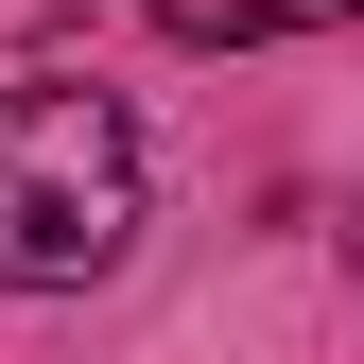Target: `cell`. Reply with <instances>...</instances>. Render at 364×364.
I'll return each instance as SVG.
<instances>
[{
    "label": "cell",
    "mask_w": 364,
    "mask_h": 364,
    "mask_svg": "<svg viewBox=\"0 0 364 364\" xmlns=\"http://www.w3.org/2000/svg\"><path fill=\"white\" fill-rule=\"evenodd\" d=\"M139 243V122L105 87H18L0 105V278L70 295Z\"/></svg>",
    "instance_id": "obj_1"
},
{
    "label": "cell",
    "mask_w": 364,
    "mask_h": 364,
    "mask_svg": "<svg viewBox=\"0 0 364 364\" xmlns=\"http://www.w3.org/2000/svg\"><path fill=\"white\" fill-rule=\"evenodd\" d=\"M364 0H156L173 53H260V35H347Z\"/></svg>",
    "instance_id": "obj_2"
},
{
    "label": "cell",
    "mask_w": 364,
    "mask_h": 364,
    "mask_svg": "<svg viewBox=\"0 0 364 364\" xmlns=\"http://www.w3.org/2000/svg\"><path fill=\"white\" fill-rule=\"evenodd\" d=\"M347 260H364V225H347Z\"/></svg>",
    "instance_id": "obj_3"
}]
</instances>
